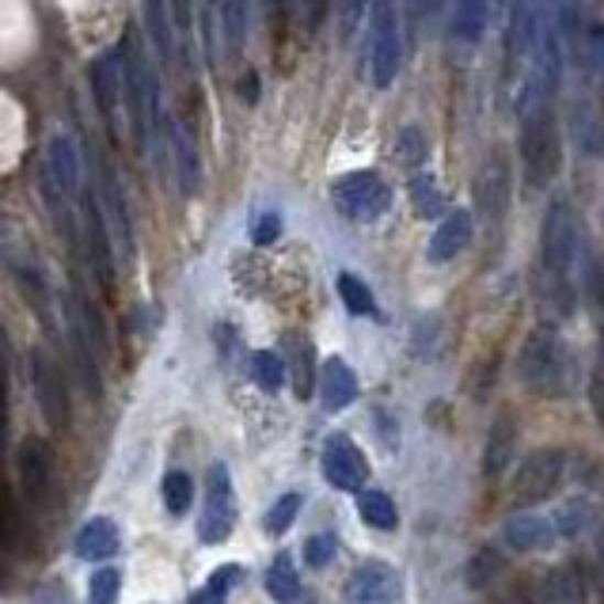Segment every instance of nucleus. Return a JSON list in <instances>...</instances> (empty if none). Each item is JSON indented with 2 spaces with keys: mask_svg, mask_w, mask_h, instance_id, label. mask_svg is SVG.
Segmentation results:
<instances>
[{
  "mask_svg": "<svg viewBox=\"0 0 604 604\" xmlns=\"http://www.w3.org/2000/svg\"><path fill=\"white\" fill-rule=\"evenodd\" d=\"M77 556L80 559H111L119 551V525L111 517H91L77 532Z\"/></svg>",
  "mask_w": 604,
  "mask_h": 604,
  "instance_id": "19",
  "label": "nucleus"
},
{
  "mask_svg": "<svg viewBox=\"0 0 604 604\" xmlns=\"http://www.w3.org/2000/svg\"><path fill=\"white\" fill-rule=\"evenodd\" d=\"M20 483L31 506H50V494H54V452L35 433L20 441Z\"/></svg>",
  "mask_w": 604,
  "mask_h": 604,
  "instance_id": "9",
  "label": "nucleus"
},
{
  "mask_svg": "<svg viewBox=\"0 0 604 604\" xmlns=\"http://www.w3.org/2000/svg\"><path fill=\"white\" fill-rule=\"evenodd\" d=\"M509 195H514V175H509V161L502 153L486 156V164L475 175V209L486 221H498L509 209Z\"/></svg>",
  "mask_w": 604,
  "mask_h": 604,
  "instance_id": "11",
  "label": "nucleus"
},
{
  "mask_svg": "<svg viewBox=\"0 0 604 604\" xmlns=\"http://www.w3.org/2000/svg\"><path fill=\"white\" fill-rule=\"evenodd\" d=\"M190 502H195V483H190L187 472H167L164 475V506L167 514H187Z\"/></svg>",
  "mask_w": 604,
  "mask_h": 604,
  "instance_id": "29",
  "label": "nucleus"
},
{
  "mask_svg": "<svg viewBox=\"0 0 604 604\" xmlns=\"http://www.w3.org/2000/svg\"><path fill=\"white\" fill-rule=\"evenodd\" d=\"M365 8H369V0H339V39L342 42H350L354 39V31L362 28V15H365Z\"/></svg>",
  "mask_w": 604,
  "mask_h": 604,
  "instance_id": "38",
  "label": "nucleus"
},
{
  "mask_svg": "<svg viewBox=\"0 0 604 604\" xmlns=\"http://www.w3.org/2000/svg\"><path fill=\"white\" fill-rule=\"evenodd\" d=\"M243 578V570L237 563H229V567H217L213 574H209V582L201 585V590L190 597V604H224V597H229V590L237 585Z\"/></svg>",
  "mask_w": 604,
  "mask_h": 604,
  "instance_id": "28",
  "label": "nucleus"
},
{
  "mask_svg": "<svg viewBox=\"0 0 604 604\" xmlns=\"http://www.w3.org/2000/svg\"><path fill=\"white\" fill-rule=\"evenodd\" d=\"M334 285H339V297H342V305L350 308V316H376L373 289H369V285L358 278V274L342 271L339 278H334Z\"/></svg>",
  "mask_w": 604,
  "mask_h": 604,
  "instance_id": "24",
  "label": "nucleus"
},
{
  "mask_svg": "<svg viewBox=\"0 0 604 604\" xmlns=\"http://www.w3.org/2000/svg\"><path fill=\"white\" fill-rule=\"evenodd\" d=\"M145 15H149V35H153L161 57H172V28H167V12L161 0H145Z\"/></svg>",
  "mask_w": 604,
  "mask_h": 604,
  "instance_id": "35",
  "label": "nucleus"
},
{
  "mask_svg": "<svg viewBox=\"0 0 604 604\" xmlns=\"http://www.w3.org/2000/svg\"><path fill=\"white\" fill-rule=\"evenodd\" d=\"M167 138H172V156H175V172H179V187L187 190V195H195L198 179H201V164H198V153H195V141L187 138V130H183V125H172V130H167Z\"/></svg>",
  "mask_w": 604,
  "mask_h": 604,
  "instance_id": "20",
  "label": "nucleus"
},
{
  "mask_svg": "<svg viewBox=\"0 0 604 604\" xmlns=\"http://www.w3.org/2000/svg\"><path fill=\"white\" fill-rule=\"evenodd\" d=\"M285 376H289V369H285L282 354H274V350H255V354H251V381H255L263 392H271V396L282 392Z\"/></svg>",
  "mask_w": 604,
  "mask_h": 604,
  "instance_id": "22",
  "label": "nucleus"
},
{
  "mask_svg": "<svg viewBox=\"0 0 604 604\" xmlns=\"http://www.w3.org/2000/svg\"><path fill=\"white\" fill-rule=\"evenodd\" d=\"M237 528V494H232V475L224 464H213L206 472V509L198 521L201 543H224Z\"/></svg>",
  "mask_w": 604,
  "mask_h": 604,
  "instance_id": "6",
  "label": "nucleus"
},
{
  "mask_svg": "<svg viewBox=\"0 0 604 604\" xmlns=\"http://www.w3.org/2000/svg\"><path fill=\"white\" fill-rule=\"evenodd\" d=\"M430 156V145H426V133L418 125H403L399 138H396V161L407 167H418Z\"/></svg>",
  "mask_w": 604,
  "mask_h": 604,
  "instance_id": "32",
  "label": "nucleus"
},
{
  "mask_svg": "<svg viewBox=\"0 0 604 604\" xmlns=\"http://www.w3.org/2000/svg\"><path fill=\"white\" fill-rule=\"evenodd\" d=\"M300 506H305V498H300L297 491H293V494H282V498L274 502L271 509H266V521H263V528H266V532H271V536L289 532V525L297 521Z\"/></svg>",
  "mask_w": 604,
  "mask_h": 604,
  "instance_id": "31",
  "label": "nucleus"
},
{
  "mask_svg": "<svg viewBox=\"0 0 604 604\" xmlns=\"http://www.w3.org/2000/svg\"><path fill=\"white\" fill-rule=\"evenodd\" d=\"M517 153H521V172L532 187H548L559 175V167H563V130H559L551 103H540L521 114Z\"/></svg>",
  "mask_w": 604,
  "mask_h": 604,
  "instance_id": "3",
  "label": "nucleus"
},
{
  "mask_svg": "<svg viewBox=\"0 0 604 604\" xmlns=\"http://www.w3.org/2000/svg\"><path fill=\"white\" fill-rule=\"evenodd\" d=\"M590 403H593V415H597V422L604 426V362L593 369V376H590Z\"/></svg>",
  "mask_w": 604,
  "mask_h": 604,
  "instance_id": "40",
  "label": "nucleus"
},
{
  "mask_svg": "<svg viewBox=\"0 0 604 604\" xmlns=\"http://www.w3.org/2000/svg\"><path fill=\"white\" fill-rule=\"evenodd\" d=\"M339 551V540H334L331 532H320V536H308L305 540V563L312 570H323L331 563V556Z\"/></svg>",
  "mask_w": 604,
  "mask_h": 604,
  "instance_id": "37",
  "label": "nucleus"
},
{
  "mask_svg": "<svg viewBox=\"0 0 604 604\" xmlns=\"http://www.w3.org/2000/svg\"><path fill=\"white\" fill-rule=\"evenodd\" d=\"M491 23V0H452V39L475 46Z\"/></svg>",
  "mask_w": 604,
  "mask_h": 604,
  "instance_id": "18",
  "label": "nucleus"
},
{
  "mask_svg": "<svg viewBox=\"0 0 604 604\" xmlns=\"http://www.w3.org/2000/svg\"><path fill=\"white\" fill-rule=\"evenodd\" d=\"M472 237H475V217L468 213V209H452V213L441 217L438 229H433L426 259H430V263H449V259H457L460 251L472 243Z\"/></svg>",
  "mask_w": 604,
  "mask_h": 604,
  "instance_id": "12",
  "label": "nucleus"
},
{
  "mask_svg": "<svg viewBox=\"0 0 604 604\" xmlns=\"http://www.w3.org/2000/svg\"><path fill=\"white\" fill-rule=\"evenodd\" d=\"M570 138L585 156H604V111L593 99H578L570 107Z\"/></svg>",
  "mask_w": 604,
  "mask_h": 604,
  "instance_id": "16",
  "label": "nucleus"
},
{
  "mask_svg": "<svg viewBox=\"0 0 604 604\" xmlns=\"http://www.w3.org/2000/svg\"><path fill=\"white\" fill-rule=\"evenodd\" d=\"M540 259H543V282H548V300L567 316L574 308V274L582 263V232H578L574 209L563 198H556L543 213L540 229Z\"/></svg>",
  "mask_w": 604,
  "mask_h": 604,
  "instance_id": "1",
  "label": "nucleus"
},
{
  "mask_svg": "<svg viewBox=\"0 0 604 604\" xmlns=\"http://www.w3.org/2000/svg\"><path fill=\"white\" fill-rule=\"evenodd\" d=\"M567 472V452L563 449H536L532 457L521 460L514 475V494L517 502H543L551 498Z\"/></svg>",
  "mask_w": 604,
  "mask_h": 604,
  "instance_id": "8",
  "label": "nucleus"
},
{
  "mask_svg": "<svg viewBox=\"0 0 604 604\" xmlns=\"http://www.w3.org/2000/svg\"><path fill=\"white\" fill-rule=\"evenodd\" d=\"M119 585H122V578H119V570L114 567L96 570L91 582H88V604H114V597H119Z\"/></svg>",
  "mask_w": 604,
  "mask_h": 604,
  "instance_id": "34",
  "label": "nucleus"
},
{
  "mask_svg": "<svg viewBox=\"0 0 604 604\" xmlns=\"http://www.w3.org/2000/svg\"><path fill=\"white\" fill-rule=\"evenodd\" d=\"M285 347L293 354V362H285V369H293V392L300 399H308V392H312V342H305L300 334H289Z\"/></svg>",
  "mask_w": 604,
  "mask_h": 604,
  "instance_id": "23",
  "label": "nucleus"
},
{
  "mask_svg": "<svg viewBox=\"0 0 604 604\" xmlns=\"http://www.w3.org/2000/svg\"><path fill=\"white\" fill-rule=\"evenodd\" d=\"M331 201L347 221L369 224L392 209V187L376 172H347L331 183Z\"/></svg>",
  "mask_w": 604,
  "mask_h": 604,
  "instance_id": "5",
  "label": "nucleus"
},
{
  "mask_svg": "<svg viewBox=\"0 0 604 604\" xmlns=\"http://www.w3.org/2000/svg\"><path fill=\"white\" fill-rule=\"evenodd\" d=\"M347 593L358 604H388L399 593V574L384 563H362L350 574Z\"/></svg>",
  "mask_w": 604,
  "mask_h": 604,
  "instance_id": "13",
  "label": "nucleus"
},
{
  "mask_svg": "<svg viewBox=\"0 0 604 604\" xmlns=\"http://www.w3.org/2000/svg\"><path fill=\"white\" fill-rule=\"evenodd\" d=\"M559 525L556 517H540V514H514L506 521V543L517 551H548L559 540Z\"/></svg>",
  "mask_w": 604,
  "mask_h": 604,
  "instance_id": "14",
  "label": "nucleus"
},
{
  "mask_svg": "<svg viewBox=\"0 0 604 604\" xmlns=\"http://www.w3.org/2000/svg\"><path fill=\"white\" fill-rule=\"evenodd\" d=\"M358 514L369 528L376 532H392L399 525V514H396V502L388 498L384 491H362L358 494Z\"/></svg>",
  "mask_w": 604,
  "mask_h": 604,
  "instance_id": "21",
  "label": "nucleus"
},
{
  "mask_svg": "<svg viewBox=\"0 0 604 604\" xmlns=\"http://www.w3.org/2000/svg\"><path fill=\"white\" fill-rule=\"evenodd\" d=\"M221 35H224V50L237 57L243 50V35H248V12H243V0H221Z\"/></svg>",
  "mask_w": 604,
  "mask_h": 604,
  "instance_id": "27",
  "label": "nucleus"
},
{
  "mask_svg": "<svg viewBox=\"0 0 604 604\" xmlns=\"http://www.w3.org/2000/svg\"><path fill=\"white\" fill-rule=\"evenodd\" d=\"M179 8H183V12H187V0H179Z\"/></svg>",
  "mask_w": 604,
  "mask_h": 604,
  "instance_id": "41",
  "label": "nucleus"
},
{
  "mask_svg": "<svg viewBox=\"0 0 604 604\" xmlns=\"http://www.w3.org/2000/svg\"><path fill=\"white\" fill-rule=\"evenodd\" d=\"M407 195H410V206H415L418 217H441L444 213V190L438 187L433 175H415Z\"/></svg>",
  "mask_w": 604,
  "mask_h": 604,
  "instance_id": "26",
  "label": "nucleus"
},
{
  "mask_svg": "<svg viewBox=\"0 0 604 604\" xmlns=\"http://www.w3.org/2000/svg\"><path fill=\"white\" fill-rule=\"evenodd\" d=\"M320 468H323V480L334 486V491H350V494H362L369 483V460L365 452L358 449L347 433H331L323 441L320 452Z\"/></svg>",
  "mask_w": 604,
  "mask_h": 604,
  "instance_id": "7",
  "label": "nucleus"
},
{
  "mask_svg": "<svg viewBox=\"0 0 604 604\" xmlns=\"http://www.w3.org/2000/svg\"><path fill=\"white\" fill-rule=\"evenodd\" d=\"M517 381L528 392L543 399H559L570 388V350L559 339V331L540 327L525 339L521 354H517Z\"/></svg>",
  "mask_w": 604,
  "mask_h": 604,
  "instance_id": "2",
  "label": "nucleus"
},
{
  "mask_svg": "<svg viewBox=\"0 0 604 604\" xmlns=\"http://www.w3.org/2000/svg\"><path fill=\"white\" fill-rule=\"evenodd\" d=\"M514 452H517L514 415H498V422L491 426V438H486V452H483L486 480H498V475L509 468V460H514Z\"/></svg>",
  "mask_w": 604,
  "mask_h": 604,
  "instance_id": "17",
  "label": "nucleus"
},
{
  "mask_svg": "<svg viewBox=\"0 0 604 604\" xmlns=\"http://www.w3.org/2000/svg\"><path fill=\"white\" fill-rule=\"evenodd\" d=\"M266 593H271L278 604H289L300 597V578H297V570H293L289 556H278L271 563V570H266Z\"/></svg>",
  "mask_w": 604,
  "mask_h": 604,
  "instance_id": "25",
  "label": "nucleus"
},
{
  "mask_svg": "<svg viewBox=\"0 0 604 604\" xmlns=\"http://www.w3.org/2000/svg\"><path fill=\"white\" fill-rule=\"evenodd\" d=\"M50 164H54L57 172V187H62L65 195H73L80 172H77V153L69 149V141H54V145H50Z\"/></svg>",
  "mask_w": 604,
  "mask_h": 604,
  "instance_id": "30",
  "label": "nucleus"
},
{
  "mask_svg": "<svg viewBox=\"0 0 604 604\" xmlns=\"http://www.w3.org/2000/svg\"><path fill=\"white\" fill-rule=\"evenodd\" d=\"M582 285L590 305L597 308V312H604V255H590L582 263Z\"/></svg>",
  "mask_w": 604,
  "mask_h": 604,
  "instance_id": "36",
  "label": "nucleus"
},
{
  "mask_svg": "<svg viewBox=\"0 0 604 604\" xmlns=\"http://www.w3.org/2000/svg\"><path fill=\"white\" fill-rule=\"evenodd\" d=\"M20 540V509H15L12 491L0 480V548H12Z\"/></svg>",
  "mask_w": 604,
  "mask_h": 604,
  "instance_id": "33",
  "label": "nucleus"
},
{
  "mask_svg": "<svg viewBox=\"0 0 604 604\" xmlns=\"http://www.w3.org/2000/svg\"><path fill=\"white\" fill-rule=\"evenodd\" d=\"M31 381H35V399L39 410L54 430H65L69 426V399H65V384L62 373H57L54 358L46 350H35L31 354Z\"/></svg>",
  "mask_w": 604,
  "mask_h": 604,
  "instance_id": "10",
  "label": "nucleus"
},
{
  "mask_svg": "<svg viewBox=\"0 0 604 604\" xmlns=\"http://www.w3.org/2000/svg\"><path fill=\"white\" fill-rule=\"evenodd\" d=\"M282 237V217L278 213H263L255 221V232H251V240L259 243V248H266V243H274Z\"/></svg>",
  "mask_w": 604,
  "mask_h": 604,
  "instance_id": "39",
  "label": "nucleus"
},
{
  "mask_svg": "<svg viewBox=\"0 0 604 604\" xmlns=\"http://www.w3.org/2000/svg\"><path fill=\"white\" fill-rule=\"evenodd\" d=\"M365 54H369V80H373V88H392V80L399 77V65H403L396 0H373V8H369Z\"/></svg>",
  "mask_w": 604,
  "mask_h": 604,
  "instance_id": "4",
  "label": "nucleus"
},
{
  "mask_svg": "<svg viewBox=\"0 0 604 604\" xmlns=\"http://www.w3.org/2000/svg\"><path fill=\"white\" fill-rule=\"evenodd\" d=\"M320 399H323V410H347L350 403L358 399V376L342 358H327L323 369H320Z\"/></svg>",
  "mask_w": 604,
  "mask_h": 604,
  "instance_id": "15",
  "label": "nucleus"
}]
</instances>
